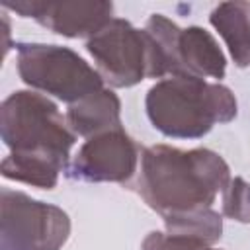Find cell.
Listing matches in <instances>:
<instances>
[{"mask_svg":"<svg viewBox=\"0 0 250 250\" xmlns=\"http://www.w3.org/2000/svg\"><path fill=\"white\" fill-rule=\"evenodd\" d=\"M230 182L225 158L209 148H143L133 189L162 219L209 209Z\"/></svg>","mask_w":250,"mask_h":250,"instance_id":"cell-1","label":"cell"},{"mask_svg":"<svg viewBox=\"0 0 250 250\" xmlns=\"http://www.w3.org/2000/svg\"><path fill=\"white\" fill-rule=\"evenodd\" d=\"M146 117L156 131L172 139H199L215 125L236 117L230 88L195 76H166L145 98Z\"/></svg>","mask_w":250,"mask_h":250,"instance_id":"cell-2","label":"cell"},{"mask_svg":"<svg viewBox=\"0 0 250 250\" xmlns=\"http://www.w3.org/2000/svg\"><path fill=\"white\" fill-rule=\"evenodd\" d=\"M2 141L16 154L39 156L68 168L76 135L49 96L35 90L12 92L0 107Z\"/></svg>","mask_w":250,"mask_h":250,"instance_id":"cell-3","label":"cell"},{"mask_svg":"<svg viewBox=\"0 0 250 250\" xmlns=\"http://www.w3.org/2000/svg\"><path fill=\"white\" fill-rule=\"evenodd\" d=\"M18 74L35 92L68 105L105 88L102 76L78 53L62 45L18 43Z\"/></svg>","mask_w":250,"mask_h":250,"instance_id":"cell-4","label":"cell"},{"mask_svg":"<svg viewBox=\"0 0 250 250\" xmlns=\"http://www.w3.org/2000/svg\"><path fill=\"white\" fill-rule=\"evenodd\" d=\"M0 250H62L70 236L66 211L4 188L0 193Z\"/></svg>","mask_w":250,"mask_h":250,"instance_id":"cell-5","label":"cell"},{"mask_svg":"<svg viewBox=\"0 0 250 250\" xmlns=\"http://www.w3.org/2000/svg\"><path fill=\"white\" fill-rule=\"evenodd\" d=\"M86 51L94 59L104 84L111 88H131L148 78L145 31L123 18H113L96 35L86 39Z\"/></svg>","mask_w":250,"mask_h":250,"instance_id":"cell-6","label":"cell"},{"mask_svg":"<svg viewBox=\"0 0 250 250\" xmlns=\"http://www.w3.org/2000/svg\"><path fill=\"white\" fill-rule=\"evenodd\" d=\"M141 152L123 127L98 133L82 143L68 162L66 176L78 182L125 184L139 170Z\"/></svg>","mask_w":250,"mask_h":250,"instance_id":"cell-7","label":"cell"},{"mask_svg":"<svg viewBox=\"0 0 250 250\" xmlns=\"http://www.w3.org/2000/svg\"><path fill=\"white\" fill-rule=\"evenodd\" d=\"M2 6L70 39H90L113 20V4L100 0H20L2 2Z\"/></svg>","mask_w":250,"mask_h":250,"instance_id":"cell-8","label":"cell"},{"mask_svg":"<svg viewBox=\"0 0 250 250\" xmlns=\"http://www.w3.org/2000/svg\"><path fill=\"white\" fill-rule=\"evenodd\" d=\"M178 76L217 78L227 74V59L217 39L203 27L191 25L180 31L178 37Z\"/></svg>","mask_w":250,"mask_h":250,"instance_id":"cell-9","label":"cell"},{"mask_svg":"<svg viewBox=\"0 0 250 250\" xmlns=\"http://www.w3.org/2000/svg\"><path fill=\"white\" fill-rule=\"evenodd\" d=\"M66 123L76 137L90 139L98 133L121 127V102L115 92L102 88L66 109Z\"/></svg>","mask_w":250,"mask_h":250,"instance_id":"cell-10","label":"cell"},{"mask_svg":"<svg viewBox=\"0 0 250 250\" xmlns=\"http://www.w3.org/2000/svg\"><path fill=\"white\" fill-rule=\"evenodd\" d=\"M209 23L223 37L236 66H250V4L221 2L209 14Z\"/></svg>","mask_w":250,"mask_h":250,"instance_id":"cell-11","label":"cell"},{"mask_svg":"<svg viewBox=\"0 0 250 250\" xmlns=\"http://www.w3.org/2000/svg\"><path fill=\"white\" fill-rule=\"evenodd\" d=\"M143 31L148 45V78L178 76V37L182 27L164 14H152Z\"/></svg>","mask_w":250,"mask_h":250,"instance_id":"cell-12","label":"cell"},{"mask_svg":"<svg viewBox=\"0 0 250 250\" xmlns=\"http://www.w3.org/2000/svg\"><path fill=\"white\" fill-rule=\"evenodd\" d=\"M164 227H166L164 232L168 234L213 246L223 234V215L217 213L213 207H209V209L166 217Z\"/></svg>","mask_w":250,"mask_h":250,"instance_id":"cell-13","label":"cell"},{"mask_svg":"<svg viewBox=\"0 0 250 250\" xmlns=\"http://www.w3.org/2000/svg\"><path fill=\"white\" fill-rule=\"evenodd\" d=\"M0 170L6 180L21 182V184L43 188V189H53L59 182L61 172H64L61 166H57L51 160L29 156V154H16V152H10L2 160Z\"/></svg>","mask_w":250,"mask_h":250,"instance_id":"cell-14","label":"cell"},{"mask_svg":"<svg viewBox=\"0 0 250 250\" xmlns=\"http://www.w3.org/2000/svg\"><path fill=\"white\" fill-rule=\"evenodd\" d=\"M221 207L225 217L238 223H250V184L240 176L230 178L223 191Z\"/></svg>","mask_w":250,"mask_h":250,"instance_id":"cell-15","label":"cell"},{"mask_svg":"<svg viewBox=\"0 0 250 250\" xmlns=\"http://www.w3.org/2000/svg\"><path fill=\"white\" fill-rule=\"evenodd\" d=\"M141 250H221L215 246H207L195 240H188L182 236H174L168 232H160V230H152L145 236Z\"/></svg>","mask_w":250,"mask_h":250,"instance_id":"cell-16","label":"cell"},{"mask_svg":"<svg viewBox=\"0 0 250 250\" xmlns=\"http://www.w3.org/2000/svg\"><path fill=\"white\" fill-rule=\"evenodd\" d=\"M2 31H4V39H6L4 49H2V55L6 57V55H8V49H10V43H8V37H10V23H8V18H6V16L2 18Z\"/></svg>","mask_w":250,"mask_h":250,"instance_id":"cell-17","label":"cell"}]
</instances>
